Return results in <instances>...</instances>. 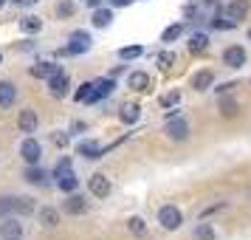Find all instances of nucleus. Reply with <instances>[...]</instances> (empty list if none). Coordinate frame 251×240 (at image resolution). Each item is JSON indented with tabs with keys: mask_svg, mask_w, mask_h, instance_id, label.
I'll return each mask as SVG.
<instances>
[{
	"mask_svg": "<svg viewBox=\"0 0 251 240\" xmlns=\"http://www.w3.org/2000/svg\"><path fill=\"white\" fill-rule=\"evenodd\" d=\"M158 223H161V229H167V232H175V229L183 223L181 209H178V206H172V204L161 206V209H158Z\"/></svg>",
	"mask_w": 251,
	"mask_h": 240,
	"instance_id": "f257e3e1",
	"label": "nucleus"
},
{
	"mask_svg": "<svg viewBox=\"0 0 251 240\" xmlns=\"http://www.w3.org/2000/svg\"><path fill=\"white\" fill-rule=\"evenodd\" d=\"M48 91H51V96H57V99H62V96H68V88H71V80L68 74L62 68H57L51 77H48Z\"/></svg>",
	"mask_w": 251,
	"mask_h": 240,
	"instance_id": "f03ea898",
	"label": "nucleus"
},
{
	"mask_svg": "<svg viewBox=\"0 0 251 240\" xmlns=\"http://www.w3.org/2000/svg\"><path fill=\"white\" fill-rule=\"evenodd\" d=\"M164 133H167L170 141H186L189 138V125H186V119H172V122H167Z\"/></svg>",
	"mask_w": 251,
	"mask_h": 240,
	"instance_id": "7ed1b4c3",
	"label": "nucleus"
},
{
	"mask_svg": "<svg viewBox=\"0 0 251 240\" xmlns=\"http://www.w3.org/2000/svg\"><path fill=\"white\" fill-rule=\"evenodd\" d=\"M91 48V34L88 31H74V34L68 37V54H85Z\"/></svg>",
	"mask_w": 251,
	"mask_h": 240,
	"instance_id": "20e7f679",
	"label": "nucleus"
},
{
	"mask_svg": "<svg viewBox=\"0 0 251 240\" xmlns=\"http://www.w3.org/2000/svg\"><path fill=\"white\" fill-rule=\"evenodd\" d=\"M0 238L3 240H23V223L17 217H6L0 223Z\"/></svg>",
	"mask_w": 251,
	"mask_h": 240,
	"instance_id": "39448f33",
	"label": "nucleus"
},
{
	"mask_svg": "<svg viewBox=\"0 0 251 240\" xmlns=\"http://www.w3.org/2000/svg\"><path fill=\"white\" fill-rule=\"evenodd\" d=\"M251 12V0H231L226 6V17L231 23H240V20H246V14Z\"/></svg>",
	"mask_w": 251,
	"mask_h": 240,
	"instance_id": "423d86ee",
	"label": "nucleus"
},
{
	"mask_svg": "<svg viewBox=\"0 0 251 240\" xmlns=\"http://www.w3.org/2000/svg\"><path fill=\"white\" fill-rule=\"evenodd\" d=\"M88 189L93 192V198H107L110 195V178L102 175V172H96L91 181H88Z\"/></svg>",
	"mask_w": 251,
	"mask_h": 240,
	"instance_id": "0eeeda50",
	"label": "nucleus"
},
{
	"mask_svg": "<svg viewBox=\"0 0 251 240\" xmlns=\"http://www.w3.org/2000/svg\"><path fill=\"white\" fill-rule=\"evenodd\" d=\"M223 62H226L228 68H243L246 65V48L243 46H231L223 51Z\"/></svg>",
	"mask_w": 251,
	"mask_h": 240,
	"instance_id": "6e6552de",
	"label": "nucleus"
},
{
	"mask_svg": "<svg viewBox=\"0 0 251 240\" xmlns=\"http://www.w3.org/2000/svg\"><path fill=\"white\" fill-rule=\"evenodd\" d=\"M107 150L110 147H102L99 141H79V144H76V153L85 156V159H102Z\"/></svg>",
	"mask_w": 251,
	"mask_h": 240,
	"instance_id": "1a4fd4ad",
	"label": "nucleus"
},
{
	"mask_svg": "<svg viewBox=\"0 0 251 240\" xmlns=\"http://www.w3.org/2000/svg\"><path fill=\"white\" fill-rule=\"evenodd\" d=\"M62 209H65L68 215H85V212H88V201H85L82 195H74V192H68V201L62 204Z\"/></svg>",
	"mask_w": 251,
	"mask_h": 240,
	"instance_id": "9d476101",
	"label": "nucleus"
},
{
	"mask_svg": "<svg viewBox=\"0 0 251 240\" xmlns=\"http://www.w3.org/2000/svg\"><path fill=\"white\" fill-rule=\"evenodd\" d=\"M20 156H23L28 164H37V161H40V156H43V147L37 144L34 138H25L23 144H20Z\"/></svg>",
	"mask_w": 251,
	"mask_h": 240,
	"instance_id": "9b49d317",
	"label": "nucleus"
},
{
	"mask_svg": "<svg viewBox=\"0 0 251 240\" xmlns=\"http://www.w3.org/2000/svg\"><path fill=\"white\" fill-rule=\"evenodd\" d=\"M119 119H122L125 125H136L138 119H141V107H138L136 102L122 105V110H119Z\"/></svg>",
	"mask_w": 251,
	"mask_h": 240,
	"instance_id": "f8f14e48",
	"label": "nucleus"
},
{
	"mask_svg": "<svg viewBox=\"0 0 251 240\" xmlns=\"http://www.w3.org/2000/svg\"><path fill=\"white\" fill-rule=\"evenodd\" d=\"M17 125H20V130H23V133H34V130H37V113H34V110H28V107H25V110H20V116H17Z\"/></svg>",
	"mask_w": 251,
	"mask_h": 240,
	"instance_id": "ddd939ff",
	"label": "nucleus"
},
{
	"mask_svg": "<svg viewBox=\"0 0 251 240\" xmlns=\"http://www.w3.org/2000/svg\"><path fill=\"white\" fill-rule=\"evenodd\" d=\"M113 88H116V85H113V77L93 82V99H91V105H93V102H99V99H104V96H107V93L113 91Z\"/></svg>",
	"mask_w": 251,
	"mask_h": 240,
	"instance_id": "4468645a",
	"label": "nucleus"
},
{
	"mask_svg": "<svg viewBox=\"0 0 251 240\" xmlns=\"http://www.w3.org/2000/svg\"><path fill=\"white\" fill-rule=\"evenodd\" d=\"M17 99V88L12 82H0V107H12Z\"/></svg>",
	"mask_w": 251,
	"mask_h": 240,
	"instance_id": "2eb2a0df",
	"label": "nucleus"
},
{
	"mask_svg": "<svg viewBox=\"0 0 251 240\" xmlns=\"http://www.w3.org/2000/svg\"><path fill=\"white\" fill-rule=\"evenodd\" d=\"M127 85H130L133 91H147L150 88V77L144 74V71H133V74L127 77Z\"/></svg>",
	"mask_w": 251,
	"mask_h": 240,
	"instance_id": "dca6fc26",
	"label": "nucleus"
},
{
	"mask_svg": "<svg viewBox=\"0 0 251 240\" xmlns=\"http://www.w3.org/2000/svg\"><path fill=\"white\" fill-rule=\"evenodd\" d=\"M57 68L59 65H54V62H34V65H31V77H34V80H48Z\"/></svg>",
	"mask_w": 251,
	"mask_h": 240,
	"instance_id": "f3484780",
	"label": "nucleus"
},
{
	"mask_svg": "<svg viewBox=\"0 0 251 240\" xmlns=\"http://www.w3.org/2000/svg\"><path fill=\"white\" fill-rule=\"evenodd\" d=\"M212 82H215V74H212V71H198L195 80H192V88L195 91H206Z\"/></svg>",
	"mask_w": 251,
	"mask_h": 240,
	"instance_id": "a211bd4d",
	"label": "nucleus"
},
{
	"mask_svg": "<svg viewBox=\"0 0 251 240\" xmlns=\"http://www.w3.org/2000/svg\"><path fill=\"white\" fill-rule=\"evenodd\" d=\"M178 102H181V91H178V88H172V91H167V93H164V96L158 99L161 110H172V107H175Z\"/></svg>",
	"mask_w": 251,
	"mask_h": 240,
	"instance_id": "6ab92c4d",
	"label": "nucleus"
},
{
	"mask_svg": "<svg viewBox=\"0 0 251 240\" xmlns=\"http://www.w3.org/2000/svg\"><path fill=\"white\" fill-rule=\"evenodd\" d=\"M20 28H23V31H28V34H37V31L43 28V20H40L37 14H25L23 20H20Z\"/></svg>",
	"mask_w": 251,
	"mask_h": 240,
	"instance_id": "aec40b11",
	"label": "nucleus"
},
{
	"mask_svg": "<svg viewBox=\"0 0 251 240\" xmlns=\"http://www.w3.org/2000/svg\"><path fill=\"white\" fill-rule=\"evenodd\" d=\"M40 223H43L46 229H54L59 223V212L57 209H51V206H46V209L40 212Z\"/></svg>",
	"mask_w": 251,
	"mask_h": 240,
	"instance_id": "412c9836",
	"label": "nucleus"
},
{
	"mask_svg": "<svg viewBox=\"0 0 251 240\" xmlns=\"http://www.w3.org/2000/svg\"><path fill=\"white\" fill-rule=\"evenodd\" d=\"M110 20H113V12H110V9H96V12H93V26H96V28H107Z\"/></svg>",
	"mask_w": 251,
	"mask_h": 240,
	"instance_id": "4be33fe9",
	"label": "nucleus"
},
{
	"mask_svg": "<svg viewBox=\"0 0 251 240\" xmlns=\"http://www.w3.org/2000/svg\"><path fill=\"white\" fill-rule=\"evenodd\" d=\"M206 48H209V37L206 34H195L192 40H189V51H192V54H203Z\"/></svg>",
	"mask_w": 251,
	"mask_h": 240,
	"instance_id": "5701e85b",
	"label": "nucleus"
},
{
	"mask_svg": "<svg viewBox=\"0 0 251 240\" xmlns=\"http://www.w3.org/2000/svg\"><path fill=\"white\" fill-rule=\"evenodd\" d=\"M71 172H74V164H71V159L68 156H65V159H59L57 161V167H54V178H65V175H71Z\"/></svg>",
	"mask_w": 251,
	"mask_h": 240,
	"instance_id": "b1692460",
	"label": "nucleus"
},
{
	"mask_svg": "<svg viewBox=\"0 0 251 240\" xmlns=\"http://www.w3.org/2000/svg\"><path fill=\"white\" fill-rule=\"evenodd\" d=\"M14 212L17 215H31L34 212V201L31 198H14Z\"/></svg>",
	"mask_w": 251,
	"mask_h": 240,
	"instance_id": "393cba45",
	"label": "nucleus"
},
{
	"mask_svg": "<svg viewBox=\"0 0 251 240\" xmlns=\"http://www.w3.org/2000/svg\"><path fill=\"white\" fill-rule=\"evenodd\" d=\"M181 34H183V23H175V26H170V28L161 34V43H175Z\"/></svg>",
	"mask_w": 251,
	"mask_h": 240,
	"instance_id": "a878e982",
	"label": "nucleus"
},
{
	"mask_svg": "<svg viewBox=\"0 0 251 240\" xmlns=\"http://www.w3.org/2000/svg\"><path fill=\"white\" fill-rule=\"evenodd\" d=\"M74 99H76V102H91V99H93V82L79 85V91L74 93Z\"/></svg>",
	"mask_w": 251,
	"mask_h": 240,
	"instance_id": "bb28decb",
	"label": "nucleus"
},
{
	"mask_svg": "<svg viewBox=\"0 0 251 240\" xmlns=\"http://www.w3.org/2000/svg\"><path fill=\"white\" fill-rule=\"evenodd\" d=\"M144 54V48L141 46H125V48H119V57L122 59H138Z\"/></svg>",
	"mask_w": 251,
	"mask_h": 240,
	"instance_id": "cd10ccee",
	"label": "nucleus"
},
{
	"mask_svg": "<svg viewBox=\"0 0 251 240\" xmlns=\"http://www.w3.org/2000/svg\"><path fill=\"white\" fill-rule=\"evenodd\" d=\"M220 113L226 116V119H228V116H237V102L223 96V99H220Z\"/></svg>",
	"mask_w": 251,
	"mask_h": 240,
	"instance_id": "c85d7f7f",
	"label": "nucleus"
},
{
	"mask_svg": "<svg viewBox=\"0 0 251 240\" xmlns=\"http://www.w3.org/2000/svg\"><path fill=\"white\" fill-rule=\"evenodd\" d=\"M195 240H215V229L209 226V223H201V226L195 229Z\"/></svg>",
	"mask_w": 251,
	"mask_h": 240,
	"instance_id": "c756f323",
	"label": "nucleus"
},
{
	"mask_svg": "<svg viewBox=\"0 0 251 240\" xmlns=\"http://www.w3.org/2000/svg\"><path fill=\"white\" fill-rule=\"evenodd\" d=\"M76 187H79V181H76V175H74V172L65 175V178H59V189H62V192H74Z\"/></svg>",
	"mask_w": 251,
	"mask_h": 240,
	"instance_id": "7c9ffc66",
	"label": "nucleus"
},
{
	"mask_svg": "<svg viewBox=\"0 0 251 240\" xmlns=\"http://www.w3.org/2000/svg\"><path fill=\"white\" fill-rule=\"evenodd\" d=\"M74 12H76V9H74V3H71V0H59V3H57V14H59V17H74Z\"/></svg>",
	"mask_w": 251,
	"mask_h": 240,
	"instance_id": "2f4dec72",
	"label": "nucleus"
},
{
	"mask_svg": "<svg viewBox=\"0 0 251 240\" xmlns=\"http://www.w3.org/2000/svg\"><path fill=\"white\" fill-rule=\"evenodd\" d=\"M172 62H175V54H172V51H161L158 59H155V65H158V68H170Z\"/></svg>",
	"mask_w": 251,
	"mask_h": 240,
	"instance_id": "473e14b6",
	"label": "nucleus"
},
{
	"mask_svg": "<svg viewBox=\"0 0 251 240\" xmlns=\"http://www.w3.org/2000/svg\"><path fill=\"white\" fill-rule=\"evenodd\" d=\"M25 178H28L31 184H37V187H40V184H46L48 175H46L43 170H28V175H25Z\"/></svg>",
	"mask_w": 251,
	"mask_h": 240,
	"instance_id": "72a5a7b5",
	"label": "nucleus"
},
{
	"mask_svg": "<svg viewBox=\"0 0 251 240\" xmlns=\"http://www.w3.org/2000/svg\"><path fill=\"white\" fill-rule=\"evenodd\" d=\"M144 229H147V223H144L141 217H133V220H130V232H133V235H144Z\"/></svg>",
	"mask_w": 251,
	"mask_h": 240,
	"instance_id": "f704fd0d",
	"label": "nucleus"
},
{
	"mask_svg": "<svg viewBox=\"0 0 251 240\" xmlns=\"http://www.w3.org/2000/svg\"><path fill=\"white\" fill-rule=\"evenodd\" d=\"M14 212V198H0V215Z\"/></svg>",
	"mask_w": 251,
	"mask_h": 240,
	"instance_id": "c9c22d12",
	"label": "nucleus"
},
{
	"mask_svg": "<svg viewBox=\"0 0 251 240\" xmlns=\"http://www.w3.org/2000/svg\"><path fill=\"white\" fill-rule=\"evenodd\" d=\"M14 3H17V6H20V9H28V6H37V3H40V0H14Z\"/></svg>",
	"mask_w": 251,
	"mask_h": 240,
	"instance_id": "e433bc0d",
	"label": "nucleus"
},
{
	"mask_svg": "<svg viewBox=\"0 0 251 240\" xmlns=\"http://www.w3.org/2000/svg\"><path fill=\"white\" fill-rule=\"evenodd\" d=\"M54 141L62 147V144H68V136H65V133H57V136H54Z\"/></svg>",
	"mask_w": 251,
	"mask_h": 240,
	"instance_id": "4c0bfd02",
	"label": "nucleus"
},
{
	"mask_svg": "<svg viewBox=\"0 0 251 240\" xmlns=\"http://www.w3.org/2000/svg\"><path fill=\"white\" fill-rule=\"evenodd\" d=\"M110 3H113V6H130L133 0H110Z\"/></svg>",
	"mask_w": 251,
	"mask_h": 240,
	"instance_id": "58836bf2",
	"label": "nucleus"
},
{
	"mask_svg": "<svg viewBox=\"0 0 251 240\" xmlns=\"http://www.w3.org/2000/svg\"><path fill=\"white\" fill-rule=\"evenodd\" d=\"M0 65H3V51H0Z\"/></svg>",
	"mask_w": 251,
	"mask_h": 240,
	"instance_id": "ea45409f",
	"label": "nucleus"
},
{
	"mask_svg": "<svg viewBox=\"0 0 251 240\" xmlns=\"http://www.w3.org/2000/svg\"><path fill=\"white\" fill-rule=\"evenodd\" d=\"M3 3H6V0H0V9H3Z\"/></svg>",
	"mask_w": 251,
	"mask_h": 240,
	"instance_id": "a19ab883",
	"label": "nucleus"
},
{
	"mask_svg": "<svg viewBox=\"0 0 251 240\" xmlns=\"http://www.w3.org/2000/svg\"><path fill=\"white\" fill-rule=\"evenodd\" d=\"M85 3H88V0H85Z\"/></svg>",
	"mask_w": 251,
	"mask_h": 240,
	"instance_id": "79ce46f5",
	"label": "nucleus"
}]
</instances>
